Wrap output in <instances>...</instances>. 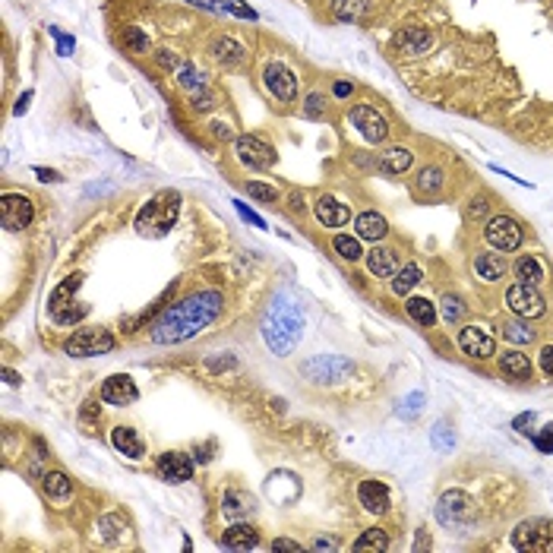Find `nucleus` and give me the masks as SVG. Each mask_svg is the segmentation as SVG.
Wrapping results in <instances>:
<instances>
[{
  "instance_id": "nucleus-1",
  "label": "nucleus",
  "mask_w": 553,
  "mask_h": 553,
  "mask_svg": "<svg viewBox=\"0 0 553 553\" xmlns=\"http://www.w3.org/2000/svg\"><path fill=\"white\" fill-rule=\"evenodd\" d=\"M221 313V294L218 291H199L190 294L187 300L168 307L165 313L155 320L152 326V342L155 345H177L187 338L199 335L206 326L218 320Z\"/></svg>"
},
{
  "instance_id": "nucleus-2",
  "label": "nucleus",
  "mask_w": 553,
  "mask_h": 553,
  "mask_svg": "<svg viewBox=\"0 0 553 553\" xmlns=\"http://www.w3.org/2000/svg\"><path fill=\"white\" fill-rule=\"evenodd\" d=\"M300 329H304V320H300L298 307L291 300L278 298L275 304L269 307L263 323V338L275 354H291L294 345L300 342Z\"/></svg>"
},
{
  "instance_id": "nucleus-3",
  "label": "nucleus",
  "mask_w": 553,
  "mask_h": 553,
  "mask_svg": "<svg viewBox=\"0 0 553 553\" xmlns=\"http://www.w3.org/2000/svg\"><path fill=\"white\" fill-rule=\"evenodd\" d=\"M177 212H181V196L171 193V190L158 193L139 209V215H136L139 234H149V231L152 234H168L174 228V221H177Z\"/></svg>"
},
{
  "instance_id": "nucleus-4",
  "label": "nucleus",
  "mask_w": 553,
  "mask_h": 553,
  "mask_svg": "<svg viewBox=\"0 0 553 553\" xmlns=\"http://www.w3.org/2000/svg\"><path fill=\"white\" fill-rule=\"evenodd\" d=\"M515 550H537V553H553V522L547 519H528L512 531Z\"/></svg>"
},
{
  "instance_id": "nucleus-5",
  "label": "nucleus",
  "mask_w": 553,
  "mask_h": 553,
  "mask_svg": "<svg viewBox=\"0 0 553 553\" xmlns=\"http://www.w3.org/2000/svg\"><path fill=\"white\" fill-rule=\"evenodd\" d=\"M114 348V338L108 329H79L64 342V351L70 357H92V354H108Z\"/></svg>"
},
{
  "instance_id": "nucleus-6",
  "label": "nucleus",
  "mask_w": 553,
  "mask_h": 553,
  "mask_svg": "<svg viewBox=\"0 0 553 553\" xmlns=\"http://www.w3.org/2000/svg\"><path fill=\"white\" fill-rule=\"evenodd\" d=\"M484 238L490 243L493 250H499V253H509V250H519L522 247V228L515 218L509 215H493L487 221L484 228Z\"/></svg>"
},
{
  "instance_id": "nucleus-7",
  "label": "nucleus",
  "mask_w": 553,
  "mask_h": 553,
  "mask_svg": "<svg viewBox=\"0 0 553 553\" xmlns=\"http://www.w3.org/2000/svg\"><path fill=\"white\" fill-rule=\"evenodd\" d=\"M35 218V206L29 196L22 193H4L0 199V221H4L6 231H22V228H29Z\"/></svg>"
},
{
  "instance_id": "nucleus-8",
  "label": "nucleus",
  "mask_w": 553,
  "mask_h": 553,
  "mask_svg": "<svg viewBox=\"0 0 553 553\" xmlns=\"http://www.w3.org/2000/svg\"><path fill=\"white\" fill-rule=\"evenodd\" d=\"M506 304H509V310H512V313L525 316V320L544 316V310H547L544 298L534 291V285H525V282H519V285L509 288V291H506Z\"/></svg>"
},
{
  "instance_id": "nucleus-9",
  "label": "nucleus",
  "mask_w": 553,
  "mask_h": 553,
  "mask_svg": "<svg viewBox=\"0 0 553 553\" xmlns=\"http://www.w3.org/2000/svg\"><path fill=\"white\" fill-rule=\"evenodd\" d=\"M234 152L238 161L247 168H272L275 165V149L265 146L260 136H238L234 139Z\"/></svg>"
},
{
  "instance_id": "nucleus-10",
  "label": "nucleus",
  "mask_w": 553,
  "mask_h": 553,
  "mask_svg": "<svg viewBox=\"0 0 553 553\" xmlns=\"http://www.w3.org/2000/svg\"><path fill=\"white\" fill-rule=\"evenodd\" d=\"M351 123L357 127V133L367 139V143H382V139L389 136V123H386V117H382L376 108L357 105V108L351 111Z\"/></svg>"
},
{
  "instance_id": "nucleus-11",
  "label": "nucleus",
  "mask_w": 553,
  "mask_h": 553,
  "mask_svg": "<svg viewBox=\"0 0 553 553\" xmlns=\"http://www.w3.org/2000/svg\"><path fill=\"white\" fill-rule=\"evenodd\" d=\"M471 512H475V503H471L468 493L462 490H449L440 497V506H437V519L442 525H459V522L471 519Z\"/></svg>"
},
{
  "instance_id": "nucleus-12",
  "label": "nucleus",
  "mask_w": 553,
  "mask_h": 553,
  "mask_svg": "<svg viewBox=\"0 0 553 553\" xmlns=\"http://www.w3.org/2000/svg\"><path fill=\"white\" fill-rule=\"evenodd\" d=\"M263 79H265V88H269L278 101H285V105L298 98V79H294V73L288 70L285 64H269L263 73Z\"/></svg>"
},
{
  "instance_id": "nucleus-13",
  "label": "nucleus",
  "mask_w": 553,
  "mask_h": 553,
  "mask_svg": "<svg viewBox=\"0 0 553 553\" xmlns=\"http://www.w3.org/2000/svg\"><path fill=\"white\" fill-rule=\"evenodd\" d=\"M459 348L468 354V357H493V351H497V342H493V335L487 332L484 326H465L459 332Z\"/></svg>"
},
{
  "instance_id": "nucleus-14",
  "label": "nucleus",
  "mask_w": 553,
  "mask_h": 553,
  "mask_svg": "<svg viewBox=\"0 0 553 553\" xmlns=\"http://www.w3.org/2000/svg\"><path fill=\"white\" fill-rule=\"evenodd\" d=\"M348 370H351V360L335 357V354H320V357L310 360V364L304 367V373L316 382H335V380H342Z\"/></svg>"
},
{
  "instance_id": "nucleus-15",
  "label": "nucleus",
  "mask_w": 553,
  "mask_h": 553,
  "mask_svg": "<svg viewBox=\"0 0 553 553\" xmlns=\"http://www.w3.org/2000/svg\"><path fill=\"white\" fill-rule=\"evenodd\" d=\"M136 398H139V389L127 373L108 376L105 386H101V402H108V405H133Z\"/></svg>"
},
{
  "instance_id": "nucleus-16",
  "label": "nucleus",
  "mask_w": 553,
  "mask_h": 553,
  "mask_svg": "<svg viewBox=\"0 0 553 553\" xmlns=\"http://www.w3.org/2000/svg\"><path fill=\"white\" fill-rule=\"evenodd\" d=\"M158 475L168 484H183L193 477V465H190V459L183 452H165L158 459Z\"/></svg>"
},
{
  "instance_id": "nucleus-17",
  "label": "nucleus",
  "mask_w": 553,
  "mask_h": 553,
  "mask_svg": "<svg viewBox=\"0 0 553 553\" xmlns=\"http://www.w3.org/2000/svg\"><path fill=\"white\" fill-rule=\"evenodd\" d=\"M357 499L367 512H376V515L389 512V487L382 481H364L357 487Z\"/></svg>"
},
{
  "instance_id": "nucleus-18",
  "label": "nucleus",
  "mask_w": 553,
  "mask_h": 553,
  "mask_svg": "<svg viewBox=\"0 0 553 553\" xmlns=\"http://www.w3.org/2000/svg\"><path fill=\"white\" fill-rule=\"evenodd\" d=\"M111 442H114V449L123 452L127 459H143V452H146L143 440H139V433L133 430V427H114V430H111Z\"/></svg>"
},
{
  "instance_id": "nucleus-19",
  "label": "nucleus",
  "mask_w": 553,
  "mask_h": 553,
  "mask_svg": "<svg viewBox=\"0 0 553 553\" xmlns=\"http://www.w3.org/2000/svg\"><path fill=\"white\" fill-rule=\"evenodd\" d=\"M354 228H357V238L364 240H382L389 234V221L380 215V212H360L357 221H354Z\"/></svg>"
},
{
  "instance_id": "nucleus-20",
  "label": "nucleus",
  "mask_w": 553,
  "mask_h": 553,
  "mask_svg": "<svg viewBox=\"0 0 553 553\" xmlns=\"http://www.w3.org/2000/svg\"><path fill=\"white\" fill-rule=\"evenodd\" d=\"M316 218H320L326 228H338V225H345V221L351 218V212H348V206H342L338 199L320 196V203H316Z\"/></svg>"
},
{
  "instance_id": "nucleus-21",
  "label": "nucleus",
  "mask_w": 553,
  "mask_h": 553,
  "mask_svg": "<svg viewBox=\"0 0 553 553\" xmlns=\"http://www.w3.org/2000/svg\"><path fill=\"white\" fill-rule=\"evenodd\" d=\"M367 269H370L376 278H392L395 272H398V260H395L392 250L373 247L370 253H367Z\"/></svg>"
},
{
  "instance_id": "nucleus-22",
  "label": "nucleus",
  "mask_w": 553,
  "mask_h": 553,
  "mask_svg": "<svg viewBox=\"0 0 553 553\" xmlns=\"http://www.w3.org/2000/svg\"><path fill=\"white\" fill-rule=\"evenodd\" d=\"M411 161H415V155H411L405 146H392V149H386L380 155V171L382 174H402V171H408L411 168Z\"/></svg>"
},
{
  "instance_id": "nucleus-23",
  "label": "nucleus",
  "mask_w": 553,
  "mask_h": 553,
  "mask_svg": "<svg viewBox=\"0 0 553 553\" xmlns=\"http://www.w3.org/2000/svg\"><path fill=\"white\" fill-rule=\"evenodd\" d=\"M221 544H225L228 550H253L256 544H260V534H256V528H250V525H234V528L225 531Z\"/></svg>"
},
{
  "instance_id": "nucleus-24",
  "label": "nucleus",
  "mask_w": 553,
  "mask_h": 553,
  "mask_svg": "<svg viewBox=\"0 0 553 553\" xmlns=\"http://www.w3.org/2000/svg\"><path fill=\"white\" fill-rule=\"evenodd\" d=\"M475 272L484 282H499L506 275V260L499 253H477L475 256Z\"/></svg>"
},
{
  "instance_id": "nucleus-25",
  "label": "nucleus",
  "mask_w": 553,
  "mask_h": 553,
  "mask_svg": "<svg viewBox=\"0 0 553 553\" xmlns=\"http://www.w3.org/2000/svg\"><path fill=\"white\" fill-rule=\"evenodd\" d=\"M79 285H83V275H70V278H64V282L54 288V294H51V300H48L51 316H57L66 304H73V294L79 291Z\"/></svg>"
},
{
  "instance_id": "nucleus-26",
  "label": "nucleus",
  "mask_w": 553,
  "mask_h": 553,
  "mask_svg": "<svg viewBox=\"0 0 553 553\" xmlns=\"http://www.w3.org/2000/svg\"><path fill=\"white\" fill-rule=\"evenodd\" d=\"M398 44H402L408 54H427V51L433 48V35L427 32V29L411 26V29H405V32L398 35Z\"/></svg>"
},
{
  "instance_id": "nucleus-27",
  "label": "nucleus",
  "mask_w": 553,
  "mask_h": 553,
  "mask_svg": "<svg viewBox=\"0 0 553 553\" xmlns=\"http://www.w3.org/2000/svg\"><path fill=\"white\" fill-rule=\"evenodd\" d=\"M499 370H503L509 380H528V376H531V360L525 357V354H519V351L499 354Z\"/></svg>"
},
{
  "instance_id": "nucleus-28",
  "label": "nucleus",
  "mask_w": 553,
  "mask_h": 553,
  "mask_svg": "<svg viewBox=\"0 0 553 553\" xmlns=\"http://www.w3.org/2000/svg\"><path fill=\"white\" fill-rule=\"evenodd\" d=\"M250 509H253V499L243 490H228L225 497H221V512H225L228 519H243V515H250Z\"/></svg>"
},
{
  "instance_id": "nucleus-29",
  "label": "nucleus",
  "mask_w": 553,
  "mask_h": 553,
  "mask_svg": "<svg viewBox=\"0 0 553 553\" xmlns=\"http://www.w3.org/2000/svg\"><path fill=\"white\" fill-rule=\"evenodd\" d=\"M408 316L415 323H420V326H433V323H437V307L430 304V300L427 298H408Z\"/></svg>"
},
{
  "instance_id": "nucleus-30",
  "label": "nucleus",
  "mask_w": 553,
  "mask_h": 553,
  "mask_svg": "<svg viewBox=\"0 0 553 553\" xmlns=\"http://www.w3.org/2000/svg\"><path fill=\"white\" fill-rule=\"evenodd\" d=\"M212 57L221 61V64H240L243 61V48L231 39H215L212 41Z\"/></svg>"
},
{
  "instance_id": "nucleus-31",
  "label": "nucleus",
  "mask_w": 553,
  "mask_h": 553,
  "mask_svg": "<svg viewBox=\"0 0 553 553\" xmlns=\"http://www.w3.org/2000/svg\"><path fill=\"white\" fill-rule=\"evenodd\" d=\"M354 550H389V534L382 528H367L364 534L354 541Z\"/></svg>"
},
{
  "instance_id": "nucleus-32",
  "label": "nucleus",
  "mask_w": 553,
  "mask_h": 553,
  "mask_svg": "<svg viewBox=\"0 0 553 553\" xmlns=\"http://www.w3.org/2000/svg\"><path fill=\"white\" fill-rule=\"evenodd\" d=\"M515 275H519L525 285H541L544 282V269H541V263H537L534 256H522V260L515 263Z\"/></svg>"
},
{
  "instance_id": "nucleus-33",
  "label": "nucleus",
  "mask_w": 553,
  "mask_h": 553,
  "mask_svg": "<svg viewBox=\"0 0 553 553\" xmlns=\"http://www.w3.org/2000/svg\"><path fill=\"white\" fill-rule=\"evenodd\" d=\"M44 490H48V497H54V499H66L73 493V484H70V477H66L64 471H51V475H44Z\"/></svg>"
},
{
  "instance_id": "nucleus-34",
  "label": "nucleus",
  "mask_w": 553,
  "mask_h": 553,
  "mask_svg": "<svg viewBox=\"0 0 553 553\" xmlns=\"http://www.w3.org/2000/svg\"><path fill=\"white\" fill-rule=\"evenodd\" d=\"M420 282V269L415 263L411 265H405L402 272H395V278H392V291L398 294V298H405V294H411V288H415Z\"/></svg>"
},
{
  "instance_id": "nucleus-35",
  "label": "nucleus",
  "mask_w": 553,
  "mask_h": 553,
  "mask_svg": "<svg viewBox=\"0 0 553 553\" xmlns=\"http://www.w3.org/2000/svg\"><path fill=\"white\" fill-rule=\"evenodd\" d=\"M123 44H127V51H133V54H146L149 51V35L139 26H127L123 29Z\"/></svg>"
},
{
  "instance_id": "nucleus-36",
  "label": "nucleus",
  "mask_w": 553,
  "mask_h": 553,
  "mask_svg": "<svg viewBox=\"0 0 553 553\" xmlns=\"http://www.w3.org/2000/svg\"><path fill=\"white\" fill-rule=\"evenodd\" d=\"M335 250H338V256L342 260H348V263H354V260H360V240L357 238H348V234H338L335 238Z\"/></svg>"
},
{
  "instance_id": "nucleus-37",
  "label": "nucleus",
  "mask_w": 553,
  "mask_h": 553,
  "mask_svg": "<svg viewBox=\"0 0 553 553\" xmlns=\"http://www.w3.org/2000/svg\"><path fill=\"white\" fill-rule=\"evenodd\" d=\"M440 307H442V320H446L449 326L459 323L465 316V304H462V298H455V294H446V298L440 300Z\"/></svg>"
},
{
  "instance_id": "nucleus-38",
  "label": "nucleus",
  "mask_w": 553,
  "mask_h": 553,
  "mask_svg": "<svg viewBox=\"0 0 553 553\" xmlns=\"http://www.w3.org/2000/svg\"><path fill=\"white\" fill-rule=\"evenodd\" d=\"M442 187V171L440 168H424L417 177V190H424V193H437Z\"/></svg>"
},
{
  "instance_id": "nucleus-39",
  "label": "nucleus",
  "mask_w": 553,
  "mask_h": 553,
  "mask_svg": "<svg viewBox=\"0 0 553 553\" xmlns=\"http://www.w3.org/2000/svg\"><path fill=\"white\" fill-rule=\"evenodd\" d=\"M503 338H509V342H515V345H528L531 338H534V332H531L528 326H522V323H506Z\"/></svg>"
},
{
  "instance_id": "nucleus-40",
  "label": "nucleus",
  "mask_w": 553,
  "mask_h": 553,
  "mask_svg": "<svg viewBox=\"0 0 553 553\" xmlns=\"http://www.w3.org/2000/svg\"><path fill=\"white\" fill-rule=\"evenodd\" d=\"M247 190H250V196L260 199V203H275V199H278V190L269 187V183H260V181L247 183Z\"/></svg>"
},
{
  "instance_id": "nucleus-41",
  "label": "nucleus",
  "mask_w": 553,
  "mask_h": 553,
  "mask_svg": "<svg viewBox=\"0 0 553 553\" xmlns=\"http://www.w3.org/2000/svg\"><path fill=\"white\" fill-rule=\"evenodd\" d=\"M177 79H181V86H187V88H203V73H196L190 64L181 66V76Z\"/></svg>"
},
{
  "instance_id": "nucleus-42",
  "label": "nucleus",
  "mask_w": 553,
  "mask_h": 553,
  "mask_svg": "<svg viewBox=\"0 0 553 553\" xmlns=\"http://www.w3.org/2000/svg\"><path fill=\"white\" fill-rule=\"evenodd\" d=\"M534 446L541 449L544 455H553V424H547V427H541V430H537Z\"/></svg>"
},
{
  "instance_id": "nucleus-43",
  "label": "nucleus",
  "mask_w": 553,
  "mask_h": 553,
  "mask_svg": "<svg viewBox=\"0 0 553 553\" xmlns=\"http://www.w3.org/2000/svg\"><path fill=\"white\" fill-rule=\"evenodd\" d=\"M51 35H54V39H57V54L70 57V54H73V48H76V41H73L70 35H64L61 29H51Z\"/></svg>"
},
{
  "instance_id": "nucleus-44",
  "label": "nucleus",
  "mask_w": 553,
  "mask_h": 553,
  "mask_svg": "<svg viewBox=\"0 0 553 553\" xmlns=\"http://www.w3.org/2000/svg\"><path fill=\"white\" fill-rule=\"evenodd\" d=\"M225 10L234 13V16H243V19H256V13L250 10V6H243L240 0H225Z\"/></svg>"
},
{
  "instance_id": "nucleus-45",
  "label": "nucleus",
  "mask_w": 553,
  "mask_h": 553,
  "mask_svg": "<svg viewBox=\"0 0 553 553\" xmlns=\"http://www.w3.org/2000/svg\"><path fill=\"white\" fill-rule=\"evenodd\" d=\"M323 108H326V101H323V95H310V98H307V105H304V111H307V114L310 117H320L323 114Z\"/></svg>"
},
{
  "instance_id": "nucleus-46",
  "label": "nucleus",
  "mask_w": 553,
  "mask_h": 553,
  "mask_svg": "<svg viewBox=\"0 0 553 553\" xmlns=\"http://www.w3.org/2000/svg\"><path fill=\"white\" fill-rule=\"evenodd\" d=\"M512 427H515L519 433H528L531 427H534V411H525V415H519V417L512 420Z\"/></svg>"
},
{
  "instance_id": "nucleus-47",
  "label": "nucleus",
  "mask_w": 553,
  "mask_h": 553,
  "mask_svg": "<svg viewBox=\"0 0 553 553\" xmlns=\"http://www.w3.org/2000/svg\"><path fill=\"white\" fill-rule=\"evenodd\" d=\"M446 430H449V427H446V424H440V427H437V430H433V442H437V446H440V449H446V446H452V442H455L452 437H446Z\"/></svg>"
},
{
  "instance_id": "nucleus-48",
  "label": "nucleus",
  "mask_w": 553,
  "mask_h": 553,
  "mask_svg": "<svg viewBox=\"0 0 553 553\" xmlns=\"http://www.w3.org/2000/svg\"><path fill=\"white\" fill-rule=\"evenodd\" d=\"M234 206H238V212H240V215H243V218H247V221H253V225H256V228H265V221H263L260 215H256V212H250V209H247V206H243V203H240V199H234Z\"/></svg>"
},
{
  "instance_id": "nucleus-49",
  "label": "nucleus",
  "mask_w": 553,
  "mask_h": 553,
  "mask_svg": "<svg viewBox=\"0 0 553 553\" xmlns=\"http://www.w3.org/2000/svg\"><path fill=\"white\" fill-rule=\"evenodd\" d=\"M484 215H487V203H484V199H471L468 218H484Z\"/></svg>"
},
{
  "instance_id": "nucleus-50",
  "label": "nucleus",
  "mask_w": 553,
  "mask_h": 553,
  "mask_svg": "<svg viewBox=\"0 0 553 553\" xmlns=\"http://www.w3.org/2000/svg\"><path fill=\"white\" fill-rule=\"evenodd\" d=\"M193 108L196 111H209L212 108V95L209 92H196L193 95Z\"/></svg>"
},
{
  "instance_id": "nucleus-51",
  "label": "nucleus",
  "mask_w": 553,
  "mask_h": 553,
  "mask_svg": "<svg viewBox=\"0 0 553 553\" xmlns=\"http://www.w3.org/2000/svg\"><path fill=\"white\" fill-rule=\"evenodd\" d=\"M35 174H39V181H44V183H57V181H64L57 171H51V168H35Z\"/></svg>"
},
{
  "instance_id": "nucleus-52",
  "label": "nucleus",
  "mask_w": 553,
  "mask_h": 553,
  "mask_svg": "<svg viewBox=\"0 0 553 553\" xmlns=\"http://www.w3.org/2000/svg\"><path fill=\"white\" fill-rule=\"evenodd\" d=\"M541 367H544V373L553 376V345H547V348L541 351Z\"/></svg>"
},
{
  "instance_id": "nucleus-53",
  "label": "nucleus",
  "mask_w": 553,
  "mask_h": 553,
  "mask_svg": "<svg viewBox=\"0 0 553 553\" xmlns=\"http://www.w3.org/2000/svg\"><path fill=\"white\" fill-rule=\"evenodd\" d=\"M272 550H300V544L298 541H288V537H275Z\"/></svg>"
},
{
  "instance_id": "nucleus-54",
  "label": "nucleus",
  "mask_w": 553,
  "mask_h": 553,
  "mask_svg": "<svg viewBox=\"0 0 553 553\" xmlns=\"http://www.w3.org/2000/svg\"><path fill=\"white\" fill-rule=\"evenodd\" d=\"M193 6H206V10L212 13H225V4H215V0H190Z\"/></svg>"
},
{
  "instance_id": "nucleus-55",
  "label": "nucleus",
  "mask_w": 553,
  "mask_h": 553,
  "mask_svg": "<svg viewBox=\"0 0 553 553\" xmlns=\"http://www.w3.org/2000/svg\"><path fill=\"white\" fill-rule=\"evenodd\" d=\"M212 133H215L218 139H231V136H234V130L228 127V123H221V121H218V123H212Z\"/></svg>"
},
{
  "instance_id": "nucleus-56",
  "label": "nucleus",
  "mask_w": 553,
  "mask_h": 553,
  "mask_svg": "<svg viewBox=\"0 0 553 553\" xmlns=\"http://www.w3.org/2000/svg\"><path fill=\"white\" fill-rule=\"evenodd\" d=\"M29 101H32V88H29V92H22V98L16 101V108H13V114H26V111H29Z\"/></svg>"
},
{
  "instance_id": "nucleus-57",
  "label": "nucleus",
  "mask_w": 553,
  "mask_h": 553,
  "mask_svg": "<svg viewBox=\"0 0 553 553\" xmlns=\"http://www.w3.org/2000/svg\"><path fill=\"white\" fill-rule=\"evenodd\" d=\"M313 550H338V541H332V537H320V541H313Z\"/></svg>"
},
{
  "instance_id": "nucleus-58",
  "label": "nucleus",
  "mask_w": 553,
  "mask_h": 553,
  "mask_svg": "<svg viewBox=\"0 0 553 553\" xmlns=\"http://www.w3.org/2000/svg\"><path fill=\"white\" fill-rule=\"evenodd\" d=\"M158 61L165 66H181V57L177 54H168V51H158Z\"/></svg>"
},
{
  "instance_id": "nucleus-59",
  "label": "nucleus",
  "mask_w": 553,
  "mask_h": 553,
  "mask_svg": "<svg viewBox=\"0 0 553 553\" xmlns=\"http://www.w3.org/2000/svg\"><path fill=\"white\" fill-rule=\"evenodd\" d=\"M332 92H335L338 98H348V95H351V83H335V88H332Z\"/></svg>"
},
{
  "instance_id": "nucleus-60",
  "label": "nucleus",
  "mask_w": 553,
  "mask_h": 553,
  "mask_svg": "<svg viewBox=\"0 0 553 553\" xmlns=\"http://www.w3.org/2000/svg\"><path fill=\"white\" fill-rule=\"evenodd\" d=\"M4 376H6V382H10V386H19V376H16V370H10V367H6Z\"/></svg>"
}]
</instances>
